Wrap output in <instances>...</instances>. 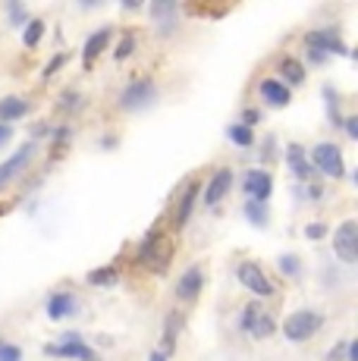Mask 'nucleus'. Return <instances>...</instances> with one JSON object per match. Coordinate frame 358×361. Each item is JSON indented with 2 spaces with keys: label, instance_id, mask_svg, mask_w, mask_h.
Listing matches in <instances>:
<instances>
[{
  "label": "nucleus",
  "instance_id": "obj_1",
  "mask_svg": "<svg viewBox=\"0 0 358 361\" xmlns=\"http://www.w3.org/2000/svg\"><path fill=\"white\" fill-rule=\"evenodd\" d=\"M323 317L318 314V311H295V314H289L283 321V336L292 339V343H305V339H311L314 333L321 330Z\"/></svg>",
  "mask_w": 358,
  "mask_h": 361
},
{
  "label": "nucleus",
  "instance_id": "obj_2",
  "mask_svg": "<svg viewBox=\"0 0 358 361\" xmlns=\"http://www.w3.org/2000/svg\"><path fill=\"white\" fill-rule=\"evenodd\" d=\"M311 157H314V166H318L323 176L340 179L342 173H346V164H342V151L336 148L333 142H321V145H314Z\"/></svg>",
  "mask_w": 358,
  "mask_h": 361
},
{
  "label": "nucleus",
  "instance_id": "obj_3",
  "mask_svg": "<svg viewBox=\"0 0 358 361\" xmlns=\"http://www.w3.org/2000/svg\"><path fill=\"white\" fill-rule=\"evenodd\" d=\"M333 252H336V258L346 264L358 261V224L355 220H346V224L333 233Z\"/></svg>",
  "mask_w": 358,
  "mask_h": 361
},
{
  "label": "nucleus",
  "instance_id": "obj_4",
  "mask_svg": "<svg viewBox=\"0 0 358 361\" xmlns=\"http://www.w3.org/2000/svg\"><path fill=\"white\" fill-rule=\"evenodd\" d=\"M151 101H157V88L151 79H139V82H129L126 92L120 94V107L123 110H142L148 107Z\"/></svg>",
  "mask_w": 358,
  "mask_h": 361
},
{
  "label": "nucleus",
  "instance_id": "obj_5",
  "mask_svg": "<svg viewBox=\"0 0 358 361\" xmlns=\"http://www.w3.org/2000/svg\"><path fill=\"white\" fill-rule=\"evenodd\" d=\"M239 283H242V286L249 289V293L261 295V298L273 295V283L267 280V274L261 270V264H254V261L239 264Z\"/></svg>",
  "mask_w": 358,
  "mask_h": 361
},
{
  "label": "nucleus",
  "instance_id": "obj_6",
  "mask_svg": "<svg viewBox=\"0 0 358 361\" xmlns=\"http://www.w3.org/2000/svg\"><path fill=\"white\" fill-rule=\"evenodd\" d=\"M32 154H35V145H23L16 154L6 157V161L0 164V189H4V185H10L13 179H16L19 173L25 170V164L32 161Z\"/></svg>",
  "mask_w": 358,
  "mask_h": 361
},
{
  "label": "nucleus",
  "instance_id": "obj_7",
  "mask_svg": "<svg viewBox=\"0 0 358 361\" xmlns=\"http://www.w3.org/2000/svg\"><path fill=\"white\" fill-rule=\"evenodd\" d=\"M271 192H273V179L267 170H252L245 176V195H249V201H261L264 204L271 198Z\"/></svg>",
  "mask_w": 358,
  "mask_h": 361
},
{
  "label": "nucleus",
  "instance_id": "obj_8",
  "mask_svg": "<svg viewBox=\"0 0 358 361\" xmlns=\"http://www.w3.org/2000/svg\"><path fill=\"white\" fill-rule=\"evenodd\" d=\"M305 41L314 47V54H349V47L342 44V38H340V32H333V29L311 32Z\"/></svg>",
  "mask_w": 358,
  "mask_h": 361
},
{
  "label": "nucleus",
  "instance_id": "obj_9",
  "mask_svg": "<svg viewBox=\"0 0 358 361\" xmlns=\"http://www.w3.org/2000/svg\"><path fill=\"white\" fill-rule=\"evenodd\" d=\"M47 355H57V358H75V361H98L92 349H88L85 343H79L75 336H70L66 343L60 345H47Z\"/></svg>",
  "mask_w": 358,
  "mask_h": 361
},
{
  "label": "nucleus",
  "instance_id": "obj_10",
  "mask_svg": "<svg viewBox=\"0 0 358 361\" xmlns=\"http://www.w3.org/2000/svg\"><path fill=\"white\" fill-rule=\"evenodd\" d=\"M230 189H233V170H217L214 176H211L208 189H204V204H208V207L220 204Z\"/></svg>",
  "mask_w": 358,
  "mask_h": 361
},
{
  "label": "nucleus",
  "instance_id": "obj_11",
  "mask_svg": "<svg viewBox=\"0 0 358 361\" xmlns=\"http://www.w3.org/2000/svg\"><path fill=\"white\" fill-rule=\"evenodd\" d=\"M202 283H204L202 267H189V270L183 274V280L176 283V295L183 298V302H195L198 293H202Z\"/></svg>",
  "mask_w": 358,
  "mask_h": 361
},
{
  "label": "nucleus",
  "instance_id": "obj_12",
  "mask_svg": "<svg viewBox=\"0 0 358 361\" xmlns=\"http://www.w3.org/2000/svg\"><path fill=\"white\" fill-rule=\"evenodd\" d=\"M75 295H70V293H57V295H51L47 298V317L51 321H63V317H70V314H75Z\"/></svg>",
  "mask_w": 358,
  "mask_h": 361
},
{
  "label": "nucleus",
  "instance_id": "obj_13",
  "mask_svg": "<svg viewBox=\"0 0 358 361\" xmlns=\"http://www.w3.org/2000/svg\"><path fill=\"white\" fill-rule=\"evenodd\" d=\"M261 98L271 104V107H286L292 94H289V88L280 79H264L261 82Z\"/></svg>",
  "mask_w": 358,
  "mask_h": 361
},
{
  "label": "nucleus",
  "instance_id": "obj_14",
  "mask_svg": "<svg viewBox=\"0 0 358 361\" xmlns=\"http://www.w3.org/2000/svg\"><path fill=\"white\" fill-rule=\"evenodd\" d=\"M286 164L292 166V173L299 179H314V166L305 161V151H302L299 145H289L286 148Z\"/></svg>",
  "mask_w": 358,
  "mask_h": 361
},
{
  "label": "nucleus",
  "instance_id": "obj_15",
  "mask_svg": "<svg viewBox=\"0 0 358 361\" xmlns=\"http://www.w3.org/2000/svg\"><path fill=\"white\" fill-rule=\"evenodd\" d=\"M195 195H198V183L192 179V183L185 185V192H183V198H179V204H176V226H179V230L189 224L192 207H195Z\"/></svg>",
  "mask_w": 358,
  "mask_h": 361
},
{
  "label": "nucleus",
  "instance_id": "obj_16",
  "mask_svg": "<svg viewBox=\"0 0 358 361\" xmlns=\"http://www.w3.org/2000/svg\"><path fill=\"white\" fill-rule=\"evenodd\" d=\"M110 38H113V32H110V25H107V29H98V32L92 35V38L85 41V47H82V51H85V60H88V63H92L94 57H101V54L107 51Z\"/></svg>",
  "mask_w": 358,
  "mask_h": 361
},
{
  "label": "nucleus",
  "instance_id": "obj_17",
  "mask_svg": "<svg viewBox=\"0 0 358 361\" xmlns=\"http://www.w3.org/2000/svg\"><path fill=\"white\" fill-rule=\"evenodd\" d=\"M29 114V104L23 98H4L0 101V123H6L10 126L13 120H23V116Z\"/></svg>",
  "mask_w": 358,
  "mask_h": 361
},
{
  "label": "nucleus",
  "instance_id": "obj_18",
  "mask_svg": "<svg viewBox=\"0 0 358 361\" xmlns=\"http://www.w3.org/2000/svg\"><path fill=\"white\" fill-rule=\"evenodd\" d=\"M151 13H154V23L161 25L163 32H173V25H176V4H154V6H151Z\"/></svg>",
  "mask_w": 358,
  "mask_h": 361
},
{
  "label": "nucleus",
  "instance_id": "obj_19",
  "mask_svg": "<svg viewBox=\"0 0 358 361\" xmlns=\"http://www.w3.org/2000/svg\"><path fill=\"white\" fill-rule=\"evenodd\" d=\"M280 73H283V79L289 82V85H302V82H305V66L292 57L280 60Z\"/></svg>",
  "mask_w": 358,
  "mask_h": 361
},
{
  "label": "nucleus",
  "instance_id": "obj_20",
  "mask_svg": "<svg viewBox=\"0 0 358 361\" xmlns=\"http://www.w3.org/2000/svg\"><path fill=\"white\" fill-rule=\"evenodd\" d=\"M226 135H230V142H236L239 148H249L254 142V132H252V126H245V123H233V126L226 129Z\"/></svg>",
  "mask_w": 358,
  "mask_h": 361
},
{
  "label": "nucleus",
  "instance_id": "obj_21",
  "mask_svg": "<svg viewBox=\"0 0 358 361\" xmlns=\"http://www.w3.org/2000/svg\"><path fill=\"white\" fill-rule=\"evenodd\" d=\"M245 217H249V224H254V226H267V204L249 201V204H245Z\"/></svg>",
  "mask_w": 358,
  "mask_h": 361
},
{
  "label": "nucleus",
  "instance_id": "obj_22",
  "mask_svg": "<svg viewBox=\"0 0 358 361\" xmlns=\"http://www.w3.org/2000/svg\"><path fill=\"white\" fill-rule=\"evenodd\" d=\"M179 311H170L167 314V330H163V352H170L173 349V339H176V333H179Z\"/></svg>",
  "mask_w": 358,
  "mask_h": 361
},
{
  "label": "nucleus",
  "instance_id": "obj_23",
  "mask_svg": "<svg viewBox=\"0 0 358 361\" xmlns=\"http://www.w3.org/2000/svg\"><path fill=\"white\" fill-rule=\"evenodd\" d=\"M41 35H44V23H41V19H32V23H25L23 44H25V47H35L38 41H41Z\"/></svg>",
  "mask_w": 358,
  "mask_h": 361
},
{
  "label": "nucleus",
  "instance_id": "obj_24",
  "mask_svg": "<svg viewBox=\"0 0 358 361\" xmlns=\"http://www.w3.org/2000/svg\"><path fill=\"white\" fill-rule=\"evenodd\" d=\"M88 283H92V286H113V283H116V270L113 267L92 270V274H88Z\"/></svg>",
  "mask_w": 358,
  "mask_h": 361
},
{
  "label": "nucleus",
  "instance_id": "obj_25",
  "mask_svg": "<svg viewBox=\"0 0 358 361\" xmlns=\"http://www.w3.org/2000/svg\"><path fill=\"white\" fill-rule=\"evenodd\" d=\"M273 330H277V324H273V317L261 311V314H258V321H254V327H252V333H254V336H258V339H267Z\"/></svg>",
  "mask_w": 358,
  "mask_h": 361
},
{
  "label": "nucleus",
  "instance_id": "obj_26",
  "mask_svg": "<svg viewBox=\"0 0 358 361\" xmlns=\"http://www.w3.org/2000/svg\"><path fill=\"white\" fill-rule=\"evenodd\" d=\"M258 314H261V308H258V302H252L249 308L242 311V330L245 333H252V327H254V321H258Z\"/></svg>",
  "mask_w": 358,
  "mask_h": 361
},
{
  "label": "nucleus",
  "instance_id": "obj_27",
  "mask_svg": "<svg viewBox=\"0 0 358 361\" xmlns=\"http://www.w3.org/2000/svg\"><path fill=\"white\" fill-rule=\"evenodd\" d=\"M132 51H135V38H132V35H126V38H123L120 44H116L113 57H116V60H126V57H129V54H132Z\"/></svg>",
  "mask_w": 358,
  "mask_h": 361
},
{
  "label": "nucleus",
  "instance_id": "obj_28",
  "mask_svg": "<svg viewBox=\"0 0 358 361\" xmlns=\"http://www.w3.org/2000/svg\"><path fill=\"white\" fill-rule=\"evenodd\" d=\"M299 258H292V255H286V258H280V270H283L286 276H299Z\"/></svg>",
  "mask_w": 358,
  "mask_h": 361
},
{
  "label": "nucleus",
  "instance_id": "obj_29",
  "mask_svg": "<svg viewBox=\"0 0 358 361\" xmlns=\"http://www.w3.org/2000/svg\"><path fill=\"white\" fill-rule=\"evenodd\" d=\"M0 361H23V352H19V345H10V343L0 345Z\"/></svg>",
  "mask_w": 358,
  "mask_h": 361
},
{
  "label": "nucleus",
  "instance_id": "obj_30",
  "mask_svg": "<svg viewBox=\"0 0 358 361\" xmlns=\"http://www.w3.org/2000/svg\"><path fill=\"white\" fill-rule=\"evenodd\" d=\"M63 63H66V54H57V57H54V60H51V63H47V66H44V79H51V75H54V73H57V69H60V66H63Z\"/></svg>",
  "mask_w": 358,
  "mask_h": 361
},
{
  "label": "nucleus",
  "instance_id": "obj_31",
  "mask_svg": "<svg viewBox=\"0 0 358 361\" xmlns=\"http://www.w3.org/2000/svg\"><path fill=\"white\" fill-rule=\"evenodd\" d=\"M305 235H308V239H323V235H327V226H323V224H308Z\"/></svg>",
  "mask_w": 358,
  "mask_h": 361
},
{
  "label": "nucleus",
  "instance_id": "obj_32",
  "mask_svg": "<svg viewBox=\"0 0 358 361\" xmlns=\"http://www.w3.org/2000/svg\"><path fill=\"white\" fill-rule=\"evenodd\" d=\"M10 13H13V23H16V25H25V13H23V6H19V4H10Z\"/></svg>",
  "mask_w": 358,
  "mask_h": 361
},
{
  "label": "nucleus",
  "instance_id": "obj_33",
  "mask_svg": "<svg viewBox=\"0 0 358 361\" xmlns=\"http://www.w3.org/2000/svg\"><path fill=\"white\" fill-rule=\"evenodd\" d=\"M346 361H358V343H346Z\"/></svg>",
  "mask_w": 358,
  "mask_h": 361
},
{
  "label": "nucleus",
  "instance_id": "obj_34",
  "mask_svg": "<svg viewBox=\"0 0 358 361\" xmlns=\"http://www.w3.org/2000/svg\"><path fill=\"white\" fill-rule=\"evenodd\" d=\"M327 98H330V94H327ZM327 107H330V120L340 123V114H336V98H330V101H327Z\"/></svg>",
  "mask_w": 358,
  "mask_h": 361
},
{
  "label": "nucleus",
  "instance_id": "obj_35",
  "mask_svg": "<svg viewBox=\"0 0 358 361\" xmlns=\"http://www.w3.org/2000/svg\"><path fill=\"white\" fill-rule=\"evenodd\" d=\"M346 129H349V135H352V138H358V120H355V116H349V120H346Z\"/></svg>",
  "mask_w": 358,
  "mask_h": 361
},
{
  "label": "nucleus",
  "instance_id": "obj_36",
  "mask_svg": "<svg viewBox=\"0 0 358 361\" xmlns=\"http://www.w3.org/2000/svg\"><path fill=\"white\" fill-rule=\"evenodd\" d=\"M13 135V129L6 126V123H0V145H6V138Z\"/></svg>",
  "mask_w": 358,
  "mask_h": 361
},
{
  "label": "nucleus",
  "instance_id": "obj_37",
  "mask_svg": "<svg viewBox=\"0 0 358 361\" xmlns=\"http://www.w3.org/2000/svg\"><path fill=\"white\" fill-rule=\"evenodd\" d=\"M148 361H167V355H163V352H151Z\"/></svg>",
  "mask_w": 358,
  "mask_h": 361
}]
</instances>
